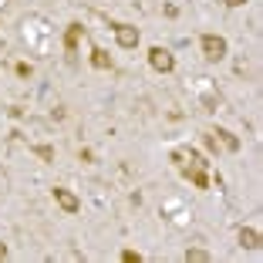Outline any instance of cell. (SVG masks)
<instances>
[{"instance_id": "1", "label": "cell", "mask_w": 263, "mask_h": 263, "mask_svg": "<svg viewBox=\"0 0 263 263\" xmlns=\"http://www.w3.org/2000/svg\"><path fill=\"white\" fill-rule=\"evenodd\" d=\"M172 162L182 169V176L193 182L196 189H209V176H206V159L196 148H172Z\"/></svg>"}, {"instance_id": "2", "label": "cell", "mask_w": 263, "mask_h": 263, "mask_svg": "<svg viewBox=\"0 0 263 263\" xmlns=\"http://www.w3.org/2000/svg\"><path fill=\"white\" fill-rule=\"evenodd\" d=\"M199 47H202V58L206 61H223L226 58V37H219V34H202Z\"/></svg>"}, {"instance_id": "3", "label": "cell", "mask_w": 263, "mask_h": 263, "mask_svg": "<svg viewBox=\"0 0 263 263\" xmlns=\"http://www.w3.org/2000/svg\"><path fill=\"white\" fill-rule=\"evenodd\" d=\"M148 64H152L155 71H162V74H169V71L176 68V58H172V51H169V47L155 44V47H148Z\"/></svg>"}, {"instance_id": "4", "label": "cell", "mask_w": 263, "mask_h": 263, "mask_svg": "<svg viewBox=\"0 0 263 263\" xmlns=\"http://www.w3.org/2000/svg\"><path fill=\"white\" fill-rule=\"evenodd\" d=\"M51 196H54V202L68 213V216H74L78 209H81V199H78L71 189H64V186H54V189H51Z\"/></svg>"}, {"instance_id": "5", "label": "cell", "mask_w": 263, "mask_h": 263, "mask_svg": "<svg viewBox=\"0 0 263 263\" xmlns=\"http://www.w3.org/2000/svg\"><path fill=\"white\" fill-rule=\"evenodd\" d=\"M111 31H115L118 47H125V51H132V47L139 44V27H132V24H115Z\"/></svg>"}, {"instance_id": "6", "label": "cell", "mask_w": 263, "mask_h": 263, "mask_svg": "<svg viewBox=\"0 0 263 263\" xmlns=\"http://www.w3.org/2000/svg\"><path fill=\"white\" fill-rule=\"evenodd\" d=\"M85 37V27L81 24H68V31H64V51L68 54H74L78 51V41Z\"/></svg>"}, {"instance_id": "7", "label": "cell", "mask_w": 263, "mask_h": 263, "mask_svg": "<svg viewBox=\"0 0 263 263\" xmlns=\"http://www.w3.org/2000/svg\"><path fill=\"white\" fill-rule=\"evenodd\" d=\"M240 243H243V250H260V233L256 230H250V226H243L240 230Z\"/></svg>"}, {"instance_id": "8", "label": "cell", "mask_w": 263, "mask_h": 263, "mask_svg": "<svg viewBox=\"0 0 263 263\" xmlns=\"http://www.w3.org/2000/svg\"><path fill=\"white\" fill-rule=\"evenodd\" d=\"M213 135H219V142H223V145L230 148V152H240V139H236L233 132H226V128H216Z\"/></svg>"}, {"instance_id": "9", "label": "cell", "mask_w": 263, "mask_h": 263, "mask_svg": "<svg viewBox=\"0 0 263 263\" xmlns=\"http://www.w3.org/2000/svg\"><path fill=\"white\" fill-rule=\"evenodd\" d=\"M213 256H209V250H202V247H189L186 250V263H209Z\"/></svg>"}, {"instance_id": "10", "label": "cell", "mask_w": 263, "mask_h": 263, "mask_svg": "<svg viewBox=\"0 0 263 263\" xmlns=\"http://www.w3.org/2000/svg\"><path fill=\"white\" fill-rule=\"evenodd\" d=\"M91 68H98V71H108L111 68V58L101 51V47H95L91 51Z\"/></svg>"}, {"instance_id": "11", "label": "cell", "mask_w": 263, "mask_h": 263, "mask_svg": "<svg viewBox=\"0 0 263 263\" xmlns=\"http://www.w3.org/2000/svg\"><path fill=\"white\" fill-rule=\"evenodd\" d=\"M31 152L37 155V159H44V162H54V148L51 145H31Z\"/></svg>"}, {"instance_id": "12", "label": "cell", "mask_w": 263, "mask_h": 263, "mask_svg": "<svg viewBox=\"0 0 263 263\" xmlns=\"http://www.w3.org/2000/svg\"><path fill=\"white\" fill-rule=\"evenodd\" d=\"M122 260L125 263H142V253H135V250H122Z\"/></svg>"}, {"instance_id": "13", "label": "cell", "mask_w": 263, "mask_h": 263, "mask_svg": "<svg viewBox=\"0 0 263 263\" xmlns=\"http://www.w3.org/2000/svg\"><path fill=\"white\" fill-rule=\"evenodd\" d=\"M14 71H17L21 78H31V74H34V68H31V64H24V61H21V64H14Z\"/></svg>"}, {"instance_id": "14", "label": "cell", "mask_w": 263, "mask_h": 263, "mask_svg": "<svg viewBox=\"0 0 263 263\" xmlns=\"http://www.w3.org/2000/svg\"><path fill=\"white\" fill-rule=\"evenodd\" d=\"M202 142H206V148H209V152H216V135H206Z\"/></svg>"}, {"instance_id": "15", "label": "cell", "mask_w": 263, "mask_h": 263, "mask_svg": "<svg viewBox=\"0 0 263 263\" xmlns=\"http://www.w3.org/2000/svg\"><path fill=\"white\" fill-rule=\"evenodd\" d=\"M226 7H243V4H247V0H223Z\"/></svg>"}, {"instance_id": "16", "label": "cell", "mask_w": 263, "mask_h": 263, "mask_svg": "<svg viewBox=\"0 0 263 263\" xmlns=\"http://www.w3.org/2000/svg\"><path fill=\"white\" fill-rule=\"evenodd\" d=\"M4 256H7V247H4V243H0V260H4Z\"/></svg>"}]
</instances>
